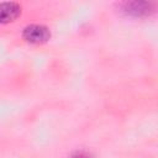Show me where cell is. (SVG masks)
<instances>
[{
  "label": "cell",
  "instance_id": "1",
  "mask_svg": "<svg viewBox=\"0 0 158 158\" xmlns=\"http://www.w3.org/2000/svg\"><path fill=\"white\" fill-rule=\"evenodd\" d=\"M22 36H23V38L27 42H31V43H43V42L49 40L51 32H49V30L46 26H42V25H30V26L25 27Z\"/></svg>",
  "mask_w": 158,
  "mask_h": 158
},
{
  "label": "cell",
  "instance_id": "2",
  "mask_svg": "<svg viewBox=\"0 0 158 158\" xmlns=\"http://www.w3.org/2000/svg\"><path fill=\"white\" fill-rule=\"evenodd\" d=\"M122 10L132 16H144L153 11V4L148 1H128L122 4Z\"/></svg>",
  "mask_w": 158,
  "mask_h": 158
},
{
  "label": "cell",
  "instance_id": "3",
  "mask_svg": "<svg viewBox=\"0 0 158 158\" xmlns=\"http://www.w3.org/2000/svg\"><path fill=\"white\" fill-rule=\"evenodd\" d=\"M21 12V6L12 1L0 2V23L14 21Z\"/></svg>",
  "mask_w": 158,
  "mask_h": 158
},
{
  "label": "cell",
  "instance_id": "4",
  "mask_svg": "<svg viewBox=\"0 0 158 158\" xmlns=\"http://www.w3.org/2000/svg\"><path fill=\"white\" fill-rule=\"evenodd\" d=\"M74 158H89V157H86V156H84V154H81V153H80V154H78V156H77V157H74Z\"/></svg>",
  "mask_w": 158,
  "mask_h": 158
}]
</instances>
